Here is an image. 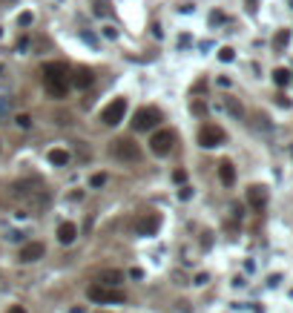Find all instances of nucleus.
Returning a JSON list of instances; mask_svg holds the SVG:
<instances>
[{"mask_svg":"<svg viewBox=\"0 0 293 313\" xmlns=\"http://www.w3.org/2000/svg\"><path fill=\"white\" fill-rule=\"evenodd\" d=\"M43 87L52 98H64L66 95V87H69V69L64 63H46L43 66Z\"/></svg>","mask_w":293,"mask_h":313,"instance_id":"f257e3e1","label":"nucleus"},{"mask_svg":"<svg viewBox=\"0 0 293 313\" xmlns=\"http://www.w3.org/2000/svg\"><path fill=\"white\" fill-rule=\"evenodd\" d=\"M15 192L20 198H29L34 204H49V192H46V184L40 178H23V181H15Z\"/></svg>","mask_w":293,"mask_h":313,"instance_id":"f03ea898","label":"nucleus"},{"mask_svg":"<svg viewBox=\"0 0 293 313\" xmlns=\"http://www.w3.org/2000/svg\"><path fill=\"white\" fill-rule=\"evenodd\" d=\"M86 296H89V302H101V305H118V302H124V299H127V293H124V290L103 287V284H92V287L86 290Z\"/></svg>","mask_w":293,"mask_h":313,"instance_id":"7ed1b4c3","label":"nucleus"},{"mask_svg":"<svg viewBox=\"0 0 293 313\" xmlns=\"http://www.w3.org/2000/svg\"><path fill=\"white\" fill-rule=\"evenodd\" d=\"M158 121H161V112H158L155 106H144V109H138V112H135L132 129H135V132H147V129L158 126Z\"/></svg>","mask_w":293,"mask_h":313,"instance_id":"20e7f679","label":"nucleus"},{"mask_svg":"<svg viewBox=\"0 0 293 313\" xmlns=\"http://www.w3.org/2000/svg\"><path fill=\"white\" fill-rule=\"evenodd\" d=\"M172 147H175V132H172V129H158V132L150 138V150H153L155 156H170Z\"/></svg>","mask_w":293,"mask_h":313,"instance_id":"39448f33","label":"nucleus"},{"mask_svg":"<svg viewBox=\"0 0 293 313\" xmlns=\"http://www.w3.org/2000/svg\"><path fill=\"white\" fill-rule=\"evenodd\" d=\"M198 144L204 147V150H216V147H222L224 144V129L216 124H204L201 126V132H198Z\"/></svg>","mask_w":293,"mask_h":313,"instance_id":"423d86ee","label":"nucleus"},{"mask_svg":"<svg viewBox=\"0 0 293 313\" xmlns=\"http://www.w3.org/2000/svg\"><path fill=\"white\" fill-rule=\"evenodd\" d=\"M124 115H127V101H124V98H115V101L101 112V121L106 126H118L124 121Z\"/></svg>","mask_w":293,"mask_h":313,"instance_id":"0eeeda50","label":"nucleus"},{"mask_svg":"<svg viewBox=\"0 0 293 313\" xmlns=\"http://www.w3.org/2000/svg\"><path fill=\"white\" fill-rule=\"evenodd\" d=\"M112 156L121 158V161H138L141 158V150H138V144L132 138H118L112 144Z\"/></svg>","mask_w":293,"mask_h":313,"instance_id":"6e6552de","label":"nucleus"},{"mask_svg":"<svg viewBox=\"0 0 293 313\" xmlns=\"http://www.w3.org/2000/svg\"><path fill=\"white\" fill-rule=\"evenodd\" d=\"M43 253H46V247L40 244V242H29V244H23L20 247V261L23 264H32V261H37V259H43Z\"/></svg>","mask_w":293,"mask_h":313,"instance_id":"1a4fd4ad","label":"nucleus"},{"mask_svg":"<svg viewBox=\"0 0 293 313\" xmlns=\"http://www.w3.org/2000/svg\"><path fill=\"white\" fill-rule=\"evenodd\" d=\"M247 204H250V207H256V210H261V207L267 204V190L259 187V184H256V187H250V190H247Z\"/></svg>","mask_w":293,"mask_h":313,"instance_id":"9d476101","label":"nucleus"},{"mask_svg":"<svg viewBox=\"0 0 293 313\" xmlns=\"http://www.w3.org/2000/svg\"><path fill=\"white\" fill-rule=\"evenodd\" d=\"M135 230H138V236H153L155 230H158V216H144V219H138V224H135Z\"/></svg>","mask_w":293,"mask_h":313,"instance_id":"9b49d317","label":"nucleus"},{"mask_svg":"<svg viewBox=\"0 0 293 313\" xmlns=\"http://www.w3.org/2000/svg\"><path fill=\"white\" fill-rule=\"evenodd\" d=\"M75 239H78V227H75L72 221H64V224L58 227V242H61V244H72Z\"/></svg>","mask_w":293,"mask_h":313,"instance_id":"f8f14e48","label":"nucleus"},{"mask_svg":"<svg viewBox=\"0 0 293 313\" xmlns=\"http://www.w3.org/2000/svg\"><path fill=\"white\" fill-rule=\"evenodd\" d=\"M219 178H222L224 187H233V184H236V167H233L230 161H222V164H219Z\"/></svg>","mask_w":293,"mask_h":313,"instance_id":"ddd939ff","label":"nucleus"},{"mask_svg":"<svg viewBox=\"0 0 293 313\" xmlns=\"http://www.w3.org/2000/svg\"><path fill=\"white\" fill-rule=\"evenodd\" d=\"M121 279H124V273H121V270H106V273H101V276H98L95 284H103V287H118Z\"/></svg>","mask_w":293,"mask_h":313,"instance_id":"4468645a","label":"nucleus"},{"mask_svg":"<svg viewBox=\"0 0 293 313\" xmlns=\"http://www.w3.org/2000/svg\"><path fill=\"white\" fill-rule=\"evenodd\" d=\"M92 81H95V75H92L89 69H78V72L72 75V84H75L78 89H86V87H92Z\"/></svg>","mask_w":293,"mask_h":313,"instance_id":"2eb2a0df","label":"nucleus"},{"mask_svg":"<svg viewBox=\"0 0 293 313\" xmlns=\"http://www.w3.org/2000/svg\"><path fill=\"white\" fill-rule=\"evenodd\" d=\"M46 158H49V164H55V167H66V164H69V153L61 150V147H52Z\"/></svg>","mask_w":293,"mask_h":313,"instance_id":"dca6fc26","label":"nucleus"},{"mask_svg":"<svg viewBox=\"0 0 293 313\" xmlns=\"http://www.w3.org/2000/svg\"><path fill=\"white\" fill-rule=\"evenodd\" d=\"M273 84H276V87H288V84H291V72L282 69V66L273 69Z\"/></svg>","mask_w":293,"mask_h":313,"instance_id":"f3484780","label":"nucleus"},{"mask_svg":"<svg viewBox=\"0 0 293 313\" xmlns=\"http://www.w3.org/2000/svg\"><path fill=\"white\" fill-rule=\"evenodd\" d=\"M224 106H227L230 115H236V118H241V115H244V109H241V104H239L236 98H227V101H224Z\"/></svg>","mask_w":293,"mask_h":313,"instance_id":"a211bd4d","label":"nucleus"},{"mask_svg":"<svg viewBox=\"0 0 293 313\" xmlns=\"http://www.w3.org/2000/svg\"><path fill=\"white\" fill-rule=\"evenodd\" d=\"M288 40H291V35H288V32H279V35L273 37V46H276V49H285Z\"/></svg>","mask_w":293,"mask_h":313,"instance_id":"6ab92c4d","label":"nucleus"},{"mask_svg":"<svg viewBox=\"0 0 293 313\" xmlns=\"http://www.w3.org/2000/svg\"><path fill=\"white\" fill-rule=\"evenodd\" d=\"M89 184H92V187H103V184H106V173H95V175L89 178Z\"/></svg>","mask_w":293,"mask_h":313,"instance_id":"aec40b11","label":"nucleus"},{"mask_svg":"<svg viewBox=\"0 0 293 313\" xmlns=\"http://www.w3.org/2000/svg\"><path fill=\"white\" fill-rule=\"evenodd\" d=\"M233 58H236V52H233L230 46H224V49L219 52V61H224V63H230V61H233Z\"/></svg>","mask_w":293,"mask_h":313,"instance_id":"412c9836","label":"nucleus"},{"mask_svg":"<svg viewBox=\"0 0 293 313\" xmlns=\"http://www.w3.org/2000/svg\"><path fill=\"white\" fill-rule=\"evenodd\" d=\"M15 124L20 126V129H29V126H32V118H29V115H17V118H15Z\"/></svg>","mask_w":293,"mask_h":313,"instance_id":"4be33fe9","label":"nucleus"},{"mask_svg":"<svg viewBox=\"0 0 293 313\" xmlns=\"http://www.w3.org/2000/svg\"><path fill=\"white\" fill-rule=\"evenodd\" d=\"M172 181H175V184H184V181H187V170H175V173H172Z\"/></svg>","mask_w":293,"mask_h":313,"instance_id":"5701e85b","label":"nucleus"},{"mask_svg":"<svg viewBox=\"0 0 293 313\" xmlns=\"http://www.w3.org/2000/svg\"><path fill=\"white\" fill-rule=\"evenodd\" d=\"M17 23H20V26H29V23H32V12H23V15L17 17Z\"/></svg>","mask_w":293,"mask_h":313,"instance_id":"b1692460","label":"nucleus"},{"mask_svg":"<svg viewBox=\"0 0 293 313\" xmlns=\"http://www.w3.org/2000/svg\"><path fill=\"white\" fill-rule=\"evenodd\" d=\"M103 37H112V40H115V37H118V29H115V26H103Z\"/></svg>","mask_w":293,"mask_h":313,"instance_id":"393cba45","label":"nucleus"},{"mask_svg":"<svg viewBox=\"0 0 293 313\" xmlns=\"http://www.w3.org/2000/svg\"><path fill=\"white\" fill-rule=\"evenodd\" d=\"M190 195H193V190H190V187H181V190H178V198H181V201H187Z\"/></svg>","mask_w":293,"mask_h":313,"instance_id":"a878e982","label":"nucleus"},{"mask_svg":"<svg viewBox=\"0 0 293 313\" xmlns=\"http://www.w3.org/2000/svg\"><path fill=\"white\" fill-rule=\"evenodd\" d=\"M23 49H29V40L23 37V40H17V52H23Z\"/></svg>","mask_w":293,"mask_h":313,"instance_id":"bb28decb","label":"nucleus"},{"mask_svg":"<svg viewBox=\"0 0 293 313\" xmlns=\"http://www.w3.org/2000/svg\"><path fill=\"white\" fill-rule=\"evenodd\" d=\"M276 101H279V106H285V109H288V106H291V101H288V98H285V95H279V98H276Z\"/></svg>","mask_w":293,"mask_h":313,"instance_id":"cd10ccee","label":"nucleus"},{"mask_svg":"<svg viewBox=\"0 0 293 313\" xmlns=\"http://www.w3.org/2000/svg\"><path fill=\"white\" fill-rule=\"evenodd\" d=\"M9 313H29V311H26V308H17V305H15V308H9Z\"/></svg>","mask_w":293,"mask_h":313,"instance_id":"c85d7f7f","label":"nucleus"},{"mask_svg":"<svg viewBox=\"0 0 293 313\" xmlns=\"http://www.w3.org/2000/svg\"><path fill=\"white\" fill-rule=\"evenodd\" d=\"M69 313H84V308H72Z\"/></svg>","mask_w":293,"mask_h":313,"instance_id":"c756f323","label":"nucleus"}]
</instances>
